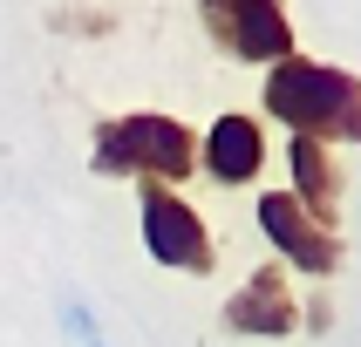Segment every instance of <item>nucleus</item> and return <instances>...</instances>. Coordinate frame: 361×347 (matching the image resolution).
Instances as JSON below:
<instances>
[{"instance_id": "obj_7", "label": "nucleus", "mask_w": 361, "mask_h": 347, "mask_svg": "<svg viewBox=\"0 0 361 347\" xmlns=\"http://www.w3.org/2000/svg\"><path fill=\"white\" fill-rule=\"evenodd\" d=\"M198 170H212L219 184H252L266 170V130H259V116H245V109L219 116L198 137Z\"/></svg>"}, {"instance_id": "obj_8", "label": "nucleus", "mask_w": 361, "mask_h": 347, "mask_svg": "<svg viewBox=\"0 0 361 347\" xmlns=\"http://www.w3.org/2000/svg\"><path fill=\"white\" fill-rule=\"evenodd\" d=\"M286 170H293V191L286 198L334 232V211H341V191H348V170L334 163V150L314 143V137H286Z\"/></svg>"}, {"instance_id": "obj_2", "label": "nucleus", "mask_w": 361, "mask_h": 347, "mask_svg": "<svg viewBox=\"0 0 361 347\" xmlns=\"http://www.w3.org/2000/svg\"><path fill=\"white\" fill-rule=\"evenodd\" d=\"M89 170H96V177H137V184H171V191H178V184L198 170V137H191L178 116L130 109V116L96 122Z\"/></svg>"}, {"instance_id": "obj_5", "label": "nucleus", "mask_w": 361, "mask_h": 347, "mask_svg": "<svg viewBox=\"0 0 361 347\" xmlns=\"http://www.w3.org/2000/svg\"><path fill=\"white\" fill-rule=\"evenodd\" d=\"M252 218H259L266 245H273L293 272H314V279H334V272H341V232H327L321 218H307L286 191H266Z\"/></svg>"}, {"instance_id": "obj_3", "label": "nucleus", "mask_w": 361, "mask_h": 347, "mask_svg": "<svg viewBox=\"0 0 361 347\" xmlns=\"http://www.w3.org/2000/svg\"><path fill=\"white\" fill-rule=\"evenodd\" d=\"M137 232H143V252H150L157 265H171V272L204 279V272L219 265L212 225H204L171 184H137Z\"/></svg>"}, {"instance_id": "obj_1", "label": "nucleus", "mask_w": 361, "mask_h": 347, "mask_svg": "<svg viewBox=\"0 0 361 347\" xmlns=\"http://www.w3.org/2000/svg\"><path fill=\"white\" fill-rule=\"evenodd\" d=\"M259 109L273 122H286L293 137H314V143H355L361 137V82L341 61L286 55L280 68H266Z\"/></svg>"}, {"instance_id": "obj_4", "label": "nucleus", "mask_w": 361, "mask_h": 347, "mask_svg": "<svg viewBox=\"0 0 361 347\" xmlns=\"http://www.w3.org/2000/svg\"><path fill=\"white\" fill-rule=\"evenodd\" d=\"M204 34L252 68H280L293 55V20L280 0H204Z\"/></svg>"}, {"instance_id": "obj_9", "label": "nucleus", "mask_w": 361, "mask_h": 347, "mask_svg": "<svg viewBox=\"0 0 361 347\" xmlns=\"http://www.w3.org/2000/svg\"><path fill=\"white\" fill-rule=\"evenodd\" d=\"M61 334H68V347H109V334L96 327V313L75 293H61Z\"/></svg>"}, {"instance_id": "obj_11", "label": "nucleus", "mask_w": 361, "mask_h": 347, "mask_svg": "<svg viewBox=\"0 0 361 347\" xmlns=\"http://www.w3.org/2000/svg\"><path fill=\"white\" fill-rule=\"evenodd\" d=\"M327 320H334V313H327V300L314 293V306H307V334H327Z\"/></svg>"}, {"instance_id": "obj_10", "label": "nucleus", "mask_w": 361, "mask_h": 347, "mask_svg": "<svg viewBox=\"0 0 361 347\" xmlns=\"http://www.w3.org/2000/svg\"><path fill=\"white\" fill-rule=\"evenodd\" d=\"M48 27H68V34H109V14H48Z\"/></svg>"}, {"instance_id": "obj_6", "label": "nucleus", "mask_w": 361, "mask_h": 347, "mask_svg": "<svg viewBox=\"0 0 361 347\" xmlns=\"http://www.w3.org/2000/svg\"><path fill=\"white\" fill-rule=\"evenodd\" d=\"M293 327H300V300H293L286 272H273V265H259V272L225 300V334H245V341H286Z\"/></svg>"}]
</instances>
